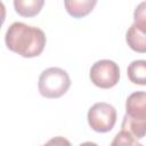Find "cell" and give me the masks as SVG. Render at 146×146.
Listing matches in <instances>:
<instances>
[{"instance_id":"obj_6","label":"cell","mask_w":146,"mask_h":146,"mask_svg":"<svg viewBox=\"0 0 146 146\" xmlns=\"http://www.w3.org/2000/svg\"><path fill=\"white\" fill-rule=\"evenodd\" d=\"M96 5H97L96 0H66L64 1V6L67 13L75 18H81L83 16H87L89 13L92 11Z\"/></svg>"},{"instance_id":"obj_4","label":"cell","mask_w":146,"mask_h":146,"mask_svg":"<svg viewBox=\"0 0 146 146\" xmlns=\"http://www.w3.org/2000/svg\"><path fill=\"white\" fill-rule=\"evenodd\" d=\"M91 82L102 89H110L120 80L119 65L111 59H100L92 64L89 73Z\"/></svg>"},{"instance_id":"obj_7","label":"cell","mask_w":146,"mask_h":146,"mask_svg":"<svg viewBox=\"0 0 146 146\" xmlns=\"http://www.w3.org/2000/svg\"><path fill=\"white\" fill-rule=\"evenodd\" d=\"M125 41L128 46L136 52H146V34L140 32L133 24L130 25L125 33Z\"/></svg>"},{"instance_id":"obj_5","label":"cell","mask_w":146,"mask_h":146,"mask_svg":"<svg viewBox=\"0 0 146 146\" xmlns=\"http://www.w3.org/2000/svg\"><path fill=\"white\" fill-rule=\"evenodd\" d=\"M125 115L133 120L146 121V91L132 92L127 98Z\"/></svg>"},{"instance_id":"obj_2","label":"cell","mask_w":146,"mask_h":146,"mask_svg":"<svg viewBox=\"0 0 146 146\" xmlns=\"http://www.w3.org/2000/svg\"><path fill=\"white\" fill-rule=\"evenodd\" d=\"M70 87V75L60 67L46 68L39 76V92L44 98H59L67 92Z\"/></svg>"},{"instance_id":"obj_10","label":"cell","mask_w":146,"mask_h":146,"mask_svg":"<svg viewBox=\"0 0 146 146\" xmlns=\"http://www.w3.org/2000/svg\"><path fill=\"white\" fill-rule=\"evenodd\" d=\"M121 128H122V131L128 132L136 139H140L146 136V121L133 120L125 114L123 116Z\"/></svg>"},{"instance_id":"obj_9","label":"cell","mask_w":146,"mask_h":146,"mask_svg":"<svg viewBox=\"0 0 146 146\" xmlns=\"http://www.w3.org/2000/svg\"><path fill=\"white\" fill-rule=\"evenodd\" d=\"M127 74L132 83L146 86V60L145 59L132 60L127 68Z\"/></svg>"},{"instance_id":"obj_12","label":"cell","mask_w":146,"mask_h":146,"mask_svg":"<svg viewBox=\"0 0 146 146\" xmlns=\"http://www.w3.org/2000/svg\"><path fill=\"white\" fill-rule=\"evenodd\" d=\"M110 146H143V145L138 143L137 139L133 138L131 135L121 130L115 135Z\"/></svg>"},{"instance_id":"obj_3","label":"cell","mask_w":146,"mask_h":146,"mask_svg":"<svg viewBox=\"0 0 146 146\" xmlns=\"http://www.w3.org/2000/svg\"><path fill=\"white\" fill-rule=\"evenodd\" d=\"M88 123L90 128L97 132H108L111 131L116 122V110L113 105L99 102L94 104L87 114Z\"/></svg>"},{"instance_id":"obj_13","label":"cell","mask_w":146,"mask_h":146,"mask_svg":"<svg viewBox=\"0 0 146 146\" xmlns=\"http://www.w3.org/2000/svg\"><path fill=\"white\" fill-rule=\"evenodd\" d=\"M41 146H72V145L68 139H66L62 136H57V137H52L51 139H49L46 144H43Z\"/></svg>"},{"instance_id":"obj_14","label":"cell","mask_w":146,"mask_h":146,"mask_svg":"<svg viewBox=\"0 0 146 146\" xmlns=\"http://www.w3.org/2000/svg\"><path fill=\"white\" fill-rule=\"evenodd\" d=\"M79 146H98L96 143H92V141H84L82 144H80Z\"/></svg>"},{"instance_id":"obj_8","label":"cell","mask_w":146,"mask_h":146,"mask_svg":"<svg viewBox=\"0 0 146 146\" xmlns=\"http://www.w3.org/2000/svg\"><path fill=\"white\" fill-rule=\"evenodd\" d=\"M43 0H15L14 7L18 15L23 17H32L40 13L43 7Z\"/></svg>"},{"instance_id":"obj_11","label":"cell","mask_w":146,"mask_h":146,"mask_svg":"<svg viewBox=\"0 0 146 146\" xmlns=\"http://www.w3.org/2000/svg\"><path fill=\"white\" fill-rule=\"evenodd\" d=\"M133 25L146 34V1L140 2L133 11Z\"/></svg>"},{"instance_id":"obj_1","label":"cell","mask_w":146,"mask_h":146,"mask_svg":"<svg viewBox=\"0 0 146 146\" xmlns=\"http://www.w3.org/2000/svg\"><path fill=\"white\" fill-rule=\"evenodd\" d=\"M5 42L9 50L22 57L32 58L41 55L46 47L47 38L41 29L22 22H15L8 27Z\"/></svg>"}]
</instances>
